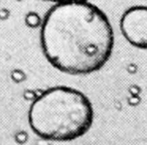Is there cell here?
I'll return each mask as SVG.
<instances>
[{"label": "cell", "mask_w": 147, "mask_h": 145, "mask_svg": "<svg viewBox=\"0 0 147 145\" xmlns=\"http://www.w3.org/2000/svg\"><path fill=\"white\" fill-rule=\"evenodd\" d=\"M40 45L53 67L69 75L101 69L114 47V31L107 15L88 1L57 3L45 14Z\"/></svg>", "instance_id": "obj_1"}, {"label": "cell", "mask_w": 147, "mask_h": 145, "mask_svg": "<svg viewBox=\"0 0 147 145\" xmlns=\"http://www.w3.org/2000/svg\"><path fill=\"white\" fill-rule=\"evenodd\" d=\"M45 1H51L57 3H67V2H78V1H88V0H45Z\"/></svg>", "instance_id": "obj_4"}, {"label": "cell", "mask_w": 147, "mask_h": 145, "mask_svg": "<svg viewBox=\"0 0 147 145\" xmlns=\"http://www.w3.org/2000/svg\"><path fill=\"white\" fill-rule=\"evenodd\" d=\"M94 110L86 95L69 87H53L31 104L28 122L40 138L71 141L84 136L92 127Z\"/></svg>", "instance_id": "obj_2"}, {"label": "cell", "mask_w": 147, "mask_h": 145, "mask_svg": "<svg viewBox=\"0 0 147 145\" xmlns=\"http://www.w3.org/2000/svg\"><path fill=\"white\" fill-rule=\"evenodd\" d=\"M120 28L130 45L147 49V6L137 5L127 9L121 17Z\"/></svg>", "instance_id": "obj_3"}]
</instances>
